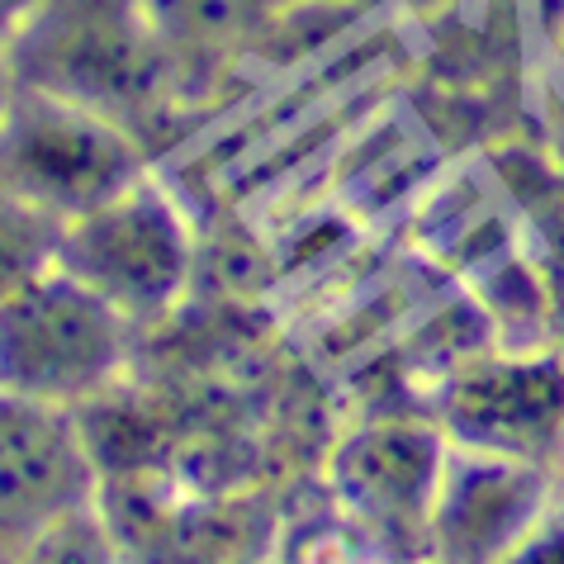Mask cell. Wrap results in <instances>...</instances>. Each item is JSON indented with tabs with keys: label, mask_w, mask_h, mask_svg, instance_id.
<instances>
[{
	"label": "cell",
	"mask_w": 564,
	"mask_h": 564,
	"mask_svg": "<svg viewBox=\"0 0 564 564\" xmlns=\"http://www.w3.org/2000/svg\"><path fill=\"white\" fill-rule=\"evenodd\" d=\"M10 57L14 82L100 109L123 129L171 86L138 0H43L14 24Z\"/></svg>",
	"instance_id": "1"
},
{
	"label": "cell",
	"mask_w": 564,
	"mask_h": 564,
	"mask_svg": "<svg viewBox=\"0 0 564 564\" xmlns=\"http://www.w3.org/2000/svg\"><path fill=\"white\" fill-rule=\"evenodd\" d=\"M129 313H119L57 261L10 275L6 323H0L6 394L62 409L90 399L129 356Z\"/></svg>",
	"instance_id": "2"
},
{
	"label": "cell",
	"mask_w": 564,
	"mask_h": 564,
	"mask_svg": "<svg viewBox=\"0 0 564 564\" xmlns=\"http://www.w3.org/2000/svg\"><path fill=\"white\" fill-rule=\"evenodd\" d=\"M138 181H143V156L119 119L14 82L6 109L10 205L67 224Z\"/></svg>",
	"instance_id": "3"
},
{
	"label": "cell",
	"mask_w": 564,
	"mask_h": 564,
	"mask_svg": "<svg viewBox=\"0 0 564 564\" xmlns=\"http://www.w3.org/2000/svg\"><path fill=\"white\" fill-rule=\"evenodd\" d=\"M191 232L156 185L138 181L123 195L62 224L57 265L86 280L129 318L162 313L191 280Z\"/></svg>",
	"instance_id": "4"
},
{
	"label": "cell",
	"mask_w": 564,
	"mask_h": 564,
	"mask_svg": "<svg viewBox=\"0 0 564 564\" xmlns=\"http://www.w3.org/2000/svg\"><path fill=\"white\" fill-rule=\"evenodd\" d=\"M442 427L456 446L555 460L564 451V360L469 356L442 389Z\"/></svg>",
	"instance_id": "5"
},
{
	"label": "cell",
	"mask_w": 564,
	"mask_h": 564,
	"mask_svg": "<svg viewBox=\"0 0 564 564\" xmlns=\"http://www.w3.org/2000/svg\"><path fill=\"white\" fill-rule=\"evenodd\" d=\"M446 469L442 432L422 422H375L341 442L333 494L389 545H432V498Z\"/></svg>",
	"instance_id": "6"
},
{
	"label": "cell",
	"mask_w": 564,
	"mask_h": 564,
	"mask_svg": "<svg viewBox=\"0 0 564 564\" xmlns=\"http://www.w3.org/2000/svg\"><path fill=\"white\" fill-rule=\"evenodd\" d=\"M90 442L62 403L6 394V545L29 551L43 531L90 508Z\"/></svg>",
	"instance_id": "7"
},
{
	"label": "cell",
	"mask_w": 564,
	"mask_h": 564,
	"mask_svg": "<svg viewBox=\"0 0 564 564\" xmlns=\"http://www.w3.org/2000/svg\"><path fill=\"white\" fill-rule=\"evenodd\" d=\"M551 494L545 465L456 446L432 498V555L494 560L536 527Z\"/></svg>",
	"instance_id": "8"
},
{
	"label": "cell",
	"mask_w": 564,
	"mask_h": 564,
	"mask_svg": "<svg viewBox=\"0 0 564 564\" xmlns=\"http://www.w3.org/2000/svg\"><path fill=\"white\" fill-rule=\"evenodd\" d=\"M280 0H138L171 86H199L261 34Z\"/></svg>",
	"instance_id": "9"
},
{
	"label": "cell",
	"mask_w": 564,
	"mask_h": 564,
	"mask_svg": "<svg viewBox=\"0 0 564 564\" xmlns=\"http://www.w3.org/2000/svg\"><path fill=\"white\" fill-rule=\"evenodd\" d=\"M43 0H6V14H10V24H20L29 10H39Z\"/></svg>",
	"instance_id": "10"
}]
</instances>
